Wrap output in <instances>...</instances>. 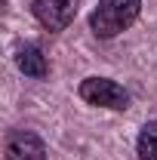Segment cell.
Here are the masks:
<instances>
[{
	"label": "cell",
	"instance_id": "5b68a950",
	"mask_svg": "<svg viewBox=\"0 0 157 160\" xmlns=\"http://www.w3.org/2000/svg\"><path fill=\"white\" fill-rule=\"evenodd\" d=\"M16 65H19V71L25 77H34V80H43L49 74V65H46V56H43V49L34 46V43H25L19 52H16Z\"/></svg>",
	"mask_w": 157,
	"mask_h": 160
},
{
	"label": "cell",
	"instance_id": "6da1fadb",
	"mask_svg": "<svg viewBox=\"0 0 157 160\" xmlns=\"http://www.w3.org/2000/svg\"><path fill=\"white\" fill-rule=\"evenodd\" d=\"M139 12L142 0H99V6L89 12V31L102 40H111L136 25Z\"/></svg>",
	"mask_w": 157,
	"mask_h": 160
},
{
	"label": "cell",
	"instance_id": "3957f363",
	"mask_svg": "<svg viewBox=\"0 0 157 160\" xmlns=\"http://www.w3.org/2000/svg\"><path fill=\"white\" fill-rule=\"evenodd\" d=\"M80 0H31V16L46 31H65L77 19Z\"/></svg>",
	"mask_w": 157,
	"mask_h": 160
},
{
	"label": "cell",
	"instance_id": "8992f818",
	"mask_svg": "<svg viewBox=\"0 0 157 160\" xmlns=\"http://www.w3.org/2000/svg\"><path fill=\"white\" fill-rule=\"evenodd\" d=\"M136 154H139V160H157V120H148L139 129Z\"/></svg>",
	"mask_w": 157,
	"mask_h": 160
},
{
	"label": "cell",
	"instance_id": "277c9868",
	"mask_svg": "<svg viewBox=\"0 0 157 160\" xmlns=\"http://www.w3.org/2000/svg\"><path fill=\"white\" fill-rule=\"evenodd\" d=\"M6 160H49L46 157V145L37 132L28 129H13L6 136Z\"/></svg>",
	"mask_w": 157,
	"mask_h": 160
},
{
	"label": "cell",
	"instance_id": "7a4b0ae2",
	"mask_svg": "<svg viewBox=\"0 0 157 160\" xmlns=\"http://www.w3.org/2000/svg\"><path fill=\"white\" fill-rule=\"evenodd\" d=\"M77 96L86 105H96V108H111V111H126L129 108V92L111 77H86V80H80Z\"/></svg>",
	"mask_w": 157,
	"mask_h": 160
}]
</instances>
